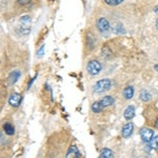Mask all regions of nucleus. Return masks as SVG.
<instances>
[{
  "mask_svg": "<svg viewBox=\"0 0 158 158\" xmlns=\"http://www.w3.org/2000/svg\"><path fill=\"white\" fill-rule=\"evenodd\" d=\"M111 80L110 79H101V80L97 81L93 86L94 93H103L106 91H109L111 89Z\"/></svg>",
  "mask_w": 158,
  "mask_h": 158,
  "instance_id": "1",
  "label": "nucleus"
},
{
  "mask_svg": "<svg viewBox=\"0 0 158 158\" xmlns=\"http://www.w3.org/2000/svg\"><path fill=\"white\" fill-rule=\"evenodd\" d=\"M86 71L88 73L92 76H96L100 73L101 71V64L100 62L97 60H91L88 63V67H86Z\"/></svg>",
  "mask_w": 158,
  "mask_h": 158,
  "instance_id": "2",
  "label": "nucleus"
},
{
  "mask_svg": "<svg viewBox=\"0 0 158 158\" xmlns=\"http://www.w3.org/2000/svg\"><path fill=\"white\" fill-rule=\"evenodd\" d=\"M97 27L101 34L106 35L108 34L110 31V23L106 18H99L97 20Z\"/></svg>",
  "mask_w": 158,
  "mask_h": 158,
  "instance_id": "3",
  "label": "nucleus"
},
{
  "mask_svg": "<svg viewBox=\"0 0 158 158\" xmlns=\"http://www.w3.org/2000/svg\"><path fill=\"white\" fill-rule=\"evenodd\" d=\"M140 136H141L142 141L149 143V142L152 140L153 137H154V132H153V130H151V129L143 128V129L140 130Z\"/></svg>",
  "mask_w": 158,
  "mask_h": 158,
  "instance_id": "4",
  "label": "nucleus"
},
{
  "mask_svg": "<svg viewBox=\"0 0 158 158\" xmlns=\"http://www.w3.org/2000/svg\"><path fill=\"white\" fill-rule=\"evenodd\" d=\"M133 130H134V126L132 122H129V123L124 124L121 130L122 137H123V138H129V137L133 134Z\"/></svg>",
  "mask_w": 158,
  "mask_h": 158,
  "instance_id": "5",
  "label": "nucleus"
},
{
  "mask_svg": "<svg viewBox=\"0 0 158 158\" xmlns=\"http://www.w3.org/2000/svg\"><path fill=\"white\" fill-rule=\"evenodd\" d=\"M22 100V97L21 95L18 93H13L11 95V97L9 99V103L11 104L12 106H15V108H17V106H19L20 102H21Z\"/></svg>",
  "mask_w": 158,
  "mask_h": 158,
  "instance_id": "6",
  "label": "nucleus"
},
{
  "mask_svg": "<svg viewBox=\"0 0 158 158\" xmlns=\"http://www.w3.org/2000/svg\"><path fill=\"white\" fill-rule=\"evenodd\" d=\"M65 158H80V152H79L78 148L76 146H72L69 148Z\"/></svg>",
  "mask_w": 158,
  "mask_h": 158,
  "instance_id": "7",
  "label": "nucleus"
},
{
  "mask_svg": "<svg viewBox=\"0 0 158 158\" xmlns=\"http://www.w3.org/2000/svg\"><path fill=\"white\" fill-rule=\"evenodd\" d=\"M123 116L127 120H131L133 119V117L135 116V108L133 106H129L128 108L124 110V113H123Z\"/></svg>",
  "mask_w": 158,
  "mask_h": 158,
  "instance_id": "8",
  "label": "nucleus"
},
{
  "mask_svg": "<svg viewBox=\"0 0 158 158\" xmlns=\"http://www.w3.org/2000/svg\"><path fill=\"white\" fill-rule=\"evenodd\" d=\"M20 75H21V73H20L18 70L13 71V72L11 73V75H10V77H9L10 83H11V85H14V83H16L17 80H18L19 77H20Z\"/></svg>",
  "mask_w": 158,
  "mask_h": 158,
  "instance_id": "9",
  "label": "nucleus"
},
{
  "mask_svg": "<svg viewBox=\"0 0 158 158\" xmlns=\"http://www.w3.org/2000/svg\"><path fill=\"white\" fill-rule=\"evenodd\" d=\"M123 96L126 99H132L134 96V88L131 85L127 86L126 89L123 90Z\"/></svg>",
  "mask_w": 158,
  "mask_h": 158,
  "instance_id": "10",
  "label": "nucleus"
},
{
  "mask_svg": "<svg viewBox=\"0 0 158 158\" xmlns=\"http://www.w3.org/2000/svg\"><path fill=\"white\" fill-rule=\"evenodd\" d=\"M114 98L112 97V96H106V97H103L102 99L100 100V103L104 106H112V104H114Z\"/></svg>",
  "mask_w": 158,
  "mask_h": 158,
  "instance_id": "11",
  "label": "nucleus"
},
{
  "mask_svg": "<svg viewBox=\"0 0 158 158\" xmlns=\"http://www.w3.org/2000/svg\"><path fill=\"white\" fill-rule=\"evenodd\" d=\"M100 157L101 158H114V153L112 152V150L106 148V149H102V151H101Z\"/></svg>",
  "mask_w": 158,
  "mask_h": 158,
  "instance_id": "12",
  "label": "nucleus"
},
{
  "mask_svg": "<svg viewBox=\"0 0 158 158\" xmlns=\"http://www.w3.org/2000/svg\"><path fill=\"white\" fill-rule=\"evenodd\" d=\"M102 110H103V106L100 103V101H96V102L92 104V111L94 113H100Z\"/></svg>",
  "mask_w": 158,
  "mask_h": 158,
  "instance_id": "13",
  "label": "nucleus"
},
{
  "mask_svg": "<svg viewBox=\"0 0 158 158\" xmlns=\"http://www.w3.org/2000/svg\"><path fill=\"white\" fill-rule=\"evenodd\" d=\"M140 99H141L142 101H144V102H147V101H149L150 99H151V94L147 90H142L140 92Z\"/></svg>",
  "mask_w": 158,
  "mask_h": 158,
  "instance_id": "14",
  "label": "nucleus"
},
{
  "mask_svg": "<svg viewBox=\"0 0 158 158\" xmlns=\"http://www.w3.org/2000/svg\"><path fill=\"white\" fill-rule=\"evenodd\" d=\"M149 147H150V149H152V150H158V136H155V137H153L151 141L149 142Z\"/></svg>",
  "mask_w": 158,
  "mask_h": 158,
  "instance_id": "15",
  "label": "nucleus"
},
{
  "mask_svg": "<svg viewBox=\"0 0 158 158\" xmlns=\"http://www.w3.org/2000/svg\"><path fill=\"white\" fill-rule=\"evenodd\" d=\"M3 130H4V132L7 134V135H13L15 133V129H14V127L12 126V124H10V123H6L3 126Z\"/></svg>",
  "mask_w": 158,
  "mask_h": 158,
  "instance_id": "16",
  "label": "nucleus"
},
{
  "mask_svg": "<svg viewBox=\"0 0 158 158\" xmlns=\"http://www.w3.org/2000/svg\"><path fill=\"white\" fill-rule=\"evenodd\" d=\"M106 4L109 6H119L120 3L124 1V0H104Z\"/></svg>",
  "mask_w": 158,
  "mask_h": 158,
  "instance_id": "17",
  "label": "nucleus"
},
{
  "mask_svg": "<svg viewBox=\"0 0 158 158\" xmlns=\"http://www.w3.org/2000/svg\"><path fill=\"white\" fill-rule=\"evenodd\" d=\"M20 22H21L22 27H29V24L31 23V18L29 16H22L20 18Z\"/></svg>",
  "mask_w": 158,
  "mask_h": 158,
  "instance_id": "18",
  "label": "nucleus"
},
{
  "mask_svg": "<svg viewBox=\"0 0 158 158\" xmlns=\"http://www.w3.org/2000/svg\"><path fill=\"white\" fill-rule=\"evenodd\" d=\"M43 54H44V45H41L40 49L37 51V57H42Z\"/></svg>",
  "mask_w": 158,
  "mask_h": 158,
  "instance_id": "19",
  "label": "nucleus"
},
{
  "mask_svg": "<svg viewBox=\"0 0 158 158\" xmlns=\"http://www.w3.org/2000/svg\"><path fill=\"white\" fill-rule=\"evenodd\" d=\"M18 1V3H20V4H27V3H30L31 2V0H17Z\"/></svg>",
  "mask_w": 158,
  "mask_h": 158,
  "instance_id": "20",
  "label": "nucleus"
},
{
  "mask_svg": "<svg viewBox=\"0 0 158 158\" xmlns=\"http://www.w3.org/2000/svg\"><path fill=\"white\" fill-rule=\"evenodd\" d=\"M155 127H156V129H158V118L156 119V122H155Z\"/></svg>",
  "mask_w": 158,
  "mask_h": 158,
  "instance_id": "21",
  "label": "nucleus"
},
{
  "mask_svg": "<svg viewBox=\"0 0 158 158\" xmlns=\"http://www.w3.org/2000/svg\"><path fill=\"white\" fill-rule=\"evenodd\" d=\"M154 69H155V70H156L157 72H158V64H156V65H155V67H154Z\"/></svg>",
  "mask_w": 158,
  "mask_h": 158,
  "instance_id": "22",
  "label": "nucleus"
},
{
  "mask_svg": "<svg viewBox=\"0 0 158 158\" xmlns=\"http://www.w3.org/2000/svg\"><path fill=\"white\" fill-rule=\"evenodd\" d=\"M155 13H156V14L158 15V6L156 7V9H155Z\"/></svg>",
  "mask_w": 158,
  "mask_h": 158,
  "instance_id": "23",
  "label": "nucleus"
},
{
  "mask_svg": "<svg viewBox=\"0 0 158 158\" xmlns=\"http://www.w3.org/2000/svg\"><path fill=\"white\" fill-rule=\"evenodd\" d=\"M156 29L158 30V19H157V21H156Z\"/></svg>",
  "mask_w": 158,
  "mask_h": 158,
  "instance_id": "24",
  "label": "nucleus"
}]
</instances>
